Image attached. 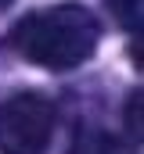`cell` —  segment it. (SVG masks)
<instances>
[{"label":"cell","instance_id":"3957f363","mask_svg":"<svg viewBox=\"0 0 144 154\" xmlns=\"http://www.w3.org/2000/svg\"><path fill=\"white\" fill-rule=\"evenodd\" d=\"M69 154H133L126 140L112 136L105 129H83L76 140H72Z\"/></svg>","mask_w":144,"mask_h":154},{"label":"cell","instance_id":"277c9868","mask_svg":"<svg viewBox=\"0 0 144 154\" xmlns=\"http://www.w3.org/2000/svg\"><path fill=\"white\" fill-rule=\"evenodd\" d=\"M126 129L133 133V140H141V90L126 100Z\"/></svg>","mask_w":144,"mask_h":154},{"label":"cell","instance_id":"7a4b0ae2","mask_svg":"<svg viewBox=\"0 0 144 154\" xmlns=\"http://www.w3.org/2000/svg\"><path fill=\"white\" fill-rule=\"evenodd\" d=\"M54 136V104L43 93H15L0 104V154H43Z\"/></svg>","mask_w":144,"mask_h":154},{"label":"cell","instance_id":"6da1fadb","mask_svg":"<svg viewBox=\"0 0 144 154\" xmlns=\"http://www.w3.org/2000/svg\"><path fill=\"white\" fill-rule=\"evenodd\" d=\"M97 39H101V22L83 4H54L33 11L11 29V47L25 61L51 72H69L83 65L97 50Z\"/></svg>","mask_w":144,"mask_h":154},{"label":"cell","instance_id":"5b68a950","mask_svg":"<svg viewBox=\"0 0 144 154\" xmlns=\"http://www.w3.org/2000/svg\"><path fill=\"white\" fill-rule=\"evenodd\" d=\"M11 4H15V0H0V11H7V7H11Z\"/></svg>","mask_w":144,"mask_h":154}]
</instances>
